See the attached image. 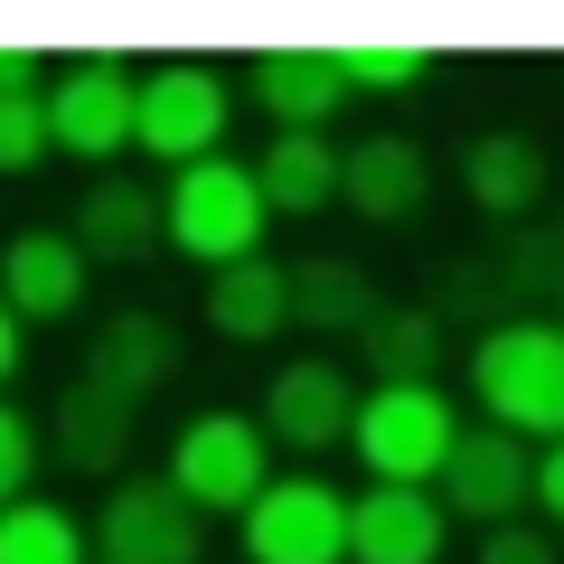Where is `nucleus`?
Instances as JSON below:
<instances>
[{"label":"nucleus","mask_w":564,"mask_h":564,"mask_svg":"<svg viewBox=\"0 0 564 564\" xmlns=\"http://www.w3.org/2000/svg\"><path fill=\"white\" fill-rule=\"evenodd\" d=\"M470 395H480V423L518 433L527 452L564 443V329L545 311L489 321L470 339Z\"/></svg>","instance_id":"1"},{"label":"nucleus","mask_w":564,"mask_h":564,"mask_svg":"<svg viewBox=\"0 0 564 564\" xmlns=\"http://www.w3.org/2000/svg\"><path fill=\"white\" fill-rule=\"evenodd\" d=\"M263 226H273L263 217V188H254V170L236 151H217L198 170H170V188H161V245L170 254L226 273V263L263 254Z\"/></svg>","instance_id":"2"},{"label":"nucleus","mask_w":564,"mask_h":564,"mask_svg":"<svg viewBox=\"0 0 564 564\" xmlns=\"http://www.w3.org/2000/svg\"><path fill=\"white\" fill-rule=\"evenodd\" d=\"M462 443V404L443 386H358V423H348V452L367 462L377 489H433Z\"/></svg>","instance_id":"3"},{"label":"nucleus","mask_w":564,"mask_h":564,"mask_svg":"<svg viewBox=\"0 0 564 564\" xmlns=\"http://www.w3.org/2000/svg\"><path fill=\"white\" fill-rule=\"evenodd\" d=\"M226 122H236V85L198 57H170L151 76H132V151H151L161 170H198L226 151Z\"/></svg>","instance_id":"4"},{"label":"nucleus","mask_w":564,"mask_h":564,"mask_svg":"<svg viewBox=\"0 0 564 564\" xmlns=\"http://www.w3.org/2000/svg\"><path fill=\"white\" fill-rule=\"evenodd\" d=\"M170 489H180L198 518H245V508L263 499V480H273V443H263L254 414H226V404H207V414L180 423V443H170Z\"/></svg>","instance_id":"5"},{"label":"nucleus","mask_w":564,"mask_h":564,"mask_svg":"<svg viewBox=\"0 0 564 564\" xmlns=\"http://www.w3.org/2000/svg\"><path fill=\"white\" fill-rule=\"evenodd\" d=\"M95 564H207V518L161 480V470H122L95 508Z\"/></svg>","instance_id":"6"},{"label":"nucleus","mask_w":564,"mask_h":564,"mask_svg":"<svg viewBox=\"0 0 564 564\" xmlns=\"http://www.w3.org/2000/svg\"><path fill=\"white\" fill-rule=\"evenodd\" d=\"M245 564H348V499L321 470H273L263 499L236 518Z\"/></svg>","instance_id":"7"},{"label":"nucleus","mask_w":564,"mask_h":564,"mask_svg":"<svg viewBox=\"0 0 564 564\" xmlns=\"http://www.w3.org/2000/svg\"><path fill=\"white\" fill-rule=\"evenodd\" d=\"M39 104H47V141L66 161L104 170L132 151V66L122 57H76L57 85H39Z\"/></svg>","instance_id":"8"},{"label":"nucleus","mask_w":564,"mask_h":564,"mask_svg":"<svg viewBox=\"0 0 564 564\" xmlns=\"http://www.w3.org/2000/svg\"><path fill=\"white\" fill-rule=\"evenodd\" d=\"M263 443H282V452H329V443H348V423H358V377H348L339 358H282L273 367V386H263Z\"/></svg>","instance_id":"9"},{"label":"nucleus","mask_w":564,"mask_h":564,"mask_svg":"<svg viewBox=\"0 0 564 564\" xmlns=\"http://www.w3.org/2000/svg\"><path fill=\"white\" fill-rule=\"evenodd\" d=\"M527 462H536V452H527L518 433H499V423H462V443H452L433 499H443V518L508 527V518L527 508Z\"/></svg>","instance_id":"10"},{"label":"nucleus","mask_w":564,"mask_h":564,"mask_svg":"<svg viewBox=\"0 0 564 564\" xmlns=\"http://www.w3.org/2000/svg\"><path fill=\"white\" fill-rule=\"evenodd\" d=\"M339 207H358L367 226H414L433 207V151L414 132H358L339 151Z\"/></svg>","instance_id":"11"},{"label":"nucleus","mask_w":564,"mask_h":564,"mask_svg":"<svg viewBox=\"0 0 564 564\" xmlns=\"http://www.w3.org/2000/svg\"><path fill=\"white\" fill-rule=\"evenodd\" d=\"M85 282H95V263H85V245L66 236V226H20V236L0 245V302L20 311V329L76 321Z\"/></svg>","instance_id":"12"},{"label":"nucleus","mask_w":564,"mask_h":564,"mask_svg":"<svg viewBox=\"0 0 564 564\" xmlns=\"http://www.w3.org/2000/svg\"><path fill=\"white\" fill-rule=\"evenodd\" d=\"M545 180H555V161H545V141L527 132V122H499V132H470L462 141V188H470V207H480L489 226L536 217Z\"/></svg>","instance_id":"13"},{"label":"nucleus","mask_w":564,"mask_h":564,"mask_svg":"<svg viewBox=\"0 0 564 564\" xmlns=\"http://www.w3.org/2000/svg\"><path fill=\"white\" fill-rule=\"evenodd\" d=\"M452 518L433 489H367L348 499V564H443Z\"/></svg>","instance_id":"14"},{"label":"nucleus","mask_w":564,"mask_h":564,"mask_svg":"<svg viewBox=\"0 0 564 564\" xmlns=\"http://www.w3.org/2000/svg\"><path fill=\"white\" fill-rule=\"evenodd\" d=\"M245 104L273 113L282 132H329V113L348 104L339 57H329V47H263V57L245 66Z\"/></svg>","instance_id":"15"},{"label":"nucleus","mask_w":564,"mask_h":564,"mask_svg":"<svg viewBox=\"0 0 564 564\" xmlns=\"http://www.w3.org/2000/svg\"><path fill=\"white\" fill-rule=\"evenodd\" d=\"M66 236L85 245V263H151L161 254V188L122 180V170H95V188L76 198Z\"/></svg>","instance_id":"16"},{"label":"nucleus","mask_w":564,"mask_h":564,"mask_svg":"<svg viewBox=\"0 0 564 564\" xmlns=\"http://www.w3.org/2000/svg\"><path fill=\"white\" fill-rule=\"evenodd\" d=\"M85 377H95L104 395H122V404H151L180 377V329H170L161 311H113V321L95 329V348H85Z\"/></svg>","instance_id":"17"},{"label":"nucleus","mask_w":564,"mask_h":564,"mask_svg":"<svg viewBox=\"0 0 564 564\" xmlns=\"http://www.w3.org/2000/svg\"><path fill=\"white\" fill-rule=\"evenodd\" d=\"M207 329L236 339V348L282 339V329H292V263L245 254V263H226V273H207Z\"/></svg>","instance_id":"18"},{"label":"nucleus","mask_w":564,"mask_h":564,"mask_svg":"<svg viewBox=\"0 0 564 564\" xmlns=\"http://www.w3.org/2000/svg\"><path fill=\"white\" fill-rule=\"evenodd\" d=\"M245 170L263 188V217H321V207H339V141L329 132H273Z\"/></svg>","instance_id":"19"},{"label":"nucleus","mask_w":564,"mask_h":564,"mask_svg":"<svg viewBox=\"0 0 564 564\" xmlns=\"http://www.w3.org/2000/svg\"><path fill=\"white\" fill-rule=\"evenodd\" d=\"M132 423H141V404H122V395H104L95 377H76L57 395V423H47V433H57V462L66 470H122L132 462Z\"/></svg>","instance_id":"20"},{"label":"nucleus","mask_w":564,"mask_h":564,"mask_svg":"<svg viewBox=\"0 0 564 564\" xmlns=\"http://www.w3.org/2000/svg\"><path fill=\"white\" fill-rule=\"evenodd\" d=\"M358 358L377 367V386H433V367H443V311L377 302L367 329H358Z\"/></svg>","instance_id":"21"},{"label":"nucleus","mask_w":564,"mask_h":564,"mask_svg":"<svg viewBox=\"0 0 564 564\" xmlns=\"http://www.w3.org/2000/svg\"><path fill=\"white\" fill-rule=\"evenodd\" d=\"M367 311H377V282H367V263H348V254H311V263H292V321L311 329V339H358L367 329Z\"/></svg>","instance_id":"22"},{"label":"nucleus","mask_w":564,"mask_h":564,"mask_svg":"<svg viewBox=\"0 0 564 564\" xmlns=\"http://www.w3.org/2000/svg\"><path fill=\"white\" fill-rule=\"evenodd\" d=\"M0 564H95V555H85V518L57 508V499L0 508Z\"/></svg>","instance_id":"23"},{"label":"nucleus","mask_w":564,"mask_h":564,"mask_svg":"<svg viewBox=\"0 0 564 564\" xmlns=\"http://www.w3.org/2000/svg\"><path fill=\"white\" fill-rule=\"evenodd\" d=\"M329 57H339L348 95H404V85L433 76V47H414V39H367V47H329Z\"/></svg>","instance_id":"24"},{"label":"nucleus","mask_w":564,"mask_h":564,"mask_svg":"<svg viewBox=\"0 0 564 564\" xmlns=\"http://www.w3.org/2000/svg\"><path fill=\"white\" fill-rule=\"evenodd\" d=\"M57 141H47V104L39 95H10L0 104V180H29Z\"/></svg>","instance_id":"25"},{"label":"nucleus","mask_w":564,"mask_h":564,"mask_svg":"<svg viewBox=\"0 0 564 564\" xmlns=\"http://www.w3.org/2000/svg\"><path fill=\"white\" fill-rule=\"evenodd\" d=\"M29 470H39V423L20 404H0V508L29 499Z\"/></svg>","instance_id":"26"},{"label":"nucleus","mask_w":564,"mask_h":564,"mask_svg":"<svg viewBox=\"0 0 564 564\" xmlns=\"http://www.w3.org/2000/svg\"><path fill=\"white\" fill-rule=\"evenodd\" d=\"M470 564H555V536H545V527H527V518L480 527V555H470Z\"/></svg>","instance_id":"27"},{"label":"nucleus","mask_w":564,"mask_h":564,"mask_svg":"<svg viewBox=\"0 0 564 564\" xmlns=\"http://www.w3.org/2000/svg\"><path fill=\"white\" fill-rule=\"evenodd\" d=\"M527 508H545V536L564 527V443H545L536 462H527Z\"/></svg>","instance_id":"28"},{"label":"nucleus","mask_w":564,"mask_h":564,"mask_svg":"<svg viewBox=\"0 0 564 564\" xmlns=\"http://www.w3.org/2000/svg\"><path fill=\"white\" fill-rule=\"evenodd\" d=\"M39 76H47L39 47H0V104H10V95H39Z\"/></svg>","instance_id":"29"},{"label":"nucleus","mask_w":564,"mask_h":564,"mask_svg":"<svg viewBox=\"0 0 564 564\" xmlns=\"http://www.w3.org/2000/svg\"><path fill=\"white\" fill-rule=\"evenodd\" d=\"M20 358H29V329H20V311L0 302V386L20 377Z\"/></svg>","instance_id":"30"},{"label":"nucleus","mask_w":564,"mask_h":564,"mask_svg":"<svg viewBox=\"0 0 564 564\" xmlns=\"http://www.w3.org/2000/svg\"><path fill=\"white\" fill-rule=\"evenodd\" d=\"M555 329H564V321H555Z\"/></svg>","instance_id":"31"}]
</instances>
